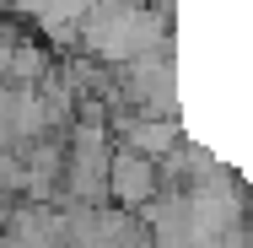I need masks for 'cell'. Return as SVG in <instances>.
Here are the masks:
<instances>
[{
	"label": "cell",
	"instance_id": "obj_1",
	"mask_svg": "<svg viewBox=\"0 0 253 248\" xmlns=\"http://www.w3.org/2000/svg\"><path fill=\"white\" fill-rule=\"evenodd\" d=\"M102 195H108V205H119V210L140 216L151 199H162V162H146V156H135V151L113 146V151H108Z\"/></svg>",
	"mask_w": 253,
	"mask_h": 248
},
{
	"label": "cell",
	"instance_id": "obj_2",
	"mask_svg": "<svg viewBox=\"0 0 253 248\" xmlns=\"http://www.w3.org/2000/svg\"><path fill=\"white\" fill-rule=\"evenodd\" d=\"M0 248H65V210L16 199L0 221Z\"/></svg>",
	"mask_w": 253,
	"mask_h": 248
},
{
	"label": "cell",
	"instance_id": "obj_3",
	"mask_svg": "<svg viewBox=\"0 0 253 248\" xmlns=\"http://www.w3.org/2000/svg\"><path fill=\"white\" fill-rule=\"evenodd\" d=\"M113 141L146 162H167L172 151L183 146V130L178 119H146V113H129V119H113Z\"/></svg>",
	"mask_w": 253,
	"mask_h": 248
},
{
	"label": "cell",
	"instance_id": "obj_4",
	"mask_svg": "<svg viewBox=\"0 0 253 248\" xmlns=\"http://www.w3.org/2000/svg\"><path fill=\"white\" fill-rule=\"evenodd\" d=\"M49 70H54V54L43 44H33V38H16L11 44V59H5V81L11 87H38Z\"/></svg>",
	"mask_w": 253,
	"mask_h": 248
}]
</instances>
